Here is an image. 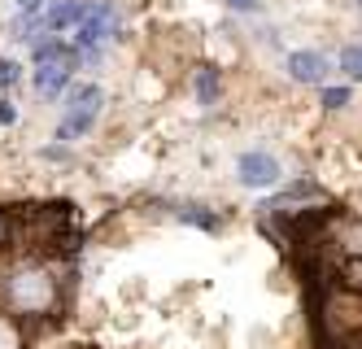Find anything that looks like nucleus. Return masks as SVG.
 Instances as JSON below:
<instances>
[{
	"label": "nucleus",
	"mask_w": 362,
	"mask_h": 349,
	"mask_svg": "<svg viewBox=\"0 0 362 349\" xmlns=\"http://www.w3.org/2000/svg\"><path fill=\"white\" fill-rule=\"evenodd\" d=\"M118 35V9L110 0H96V5H83L79 18V48H100L105 40Z\"/></svg>",
	"instance_id": "obj_4"
},
{
	"label": "nucleus",
	"mask_w": 362,
	"mask_h": 349,
	"mask_svg": "<svg viewBox=\"0 0 362 349\" xmlns=\"http://www.w3.org/2000/svg\"><path fill=\"white\" fill-rule=\"evenodd\" d=\"M288 74L297 79V84H323V74H327L323 52H315V48L293 52V57H288Z\"/></svg>",
	"instance_id": "obj_6"
},
{
	"label": "nucleus",
	"mask_w": 362,
	"mask_h": 349,
	"mask_svg": "<svg viewBox=\"0 0 362 349\" xmlns=\"http://www.w3.org/2000/svg\"><path fill=\"white\" fill-rule=\"evenodd\" d=\"M0 240H5V214H0Z\"/></svg>",
	"instance_id": "obj_18"
},
{
	"label": "nucleus",
	"mask_w": 362,
	"mask_h": 349,
	"mask_svg": "<svg viewBox=\"0 0 362 349\" xmlns=\"http://www.w3.org/2000/svg\"><path fill=\"white\" fill-rule=\"evenodd\" d=\"M5 297L18 314H48L57 306V280L44 271V266H31V262H22L9 271L5 280Z\"/></svg>",
	"instance_id": "obj_1"
},
{
	"label": "nucleus",
	"mask_w": 362,
	"mask_h": 349,
	"mask_svg": "<svg viewBox=\"0 0 362 349\" xmlns=\"http://www.w3.org/2000/svg\"><path fill=\"white\" fill-rule=\"evenodd\" d=\"M345 275H349V284L362 292V258H358V262H349V271H345Z\"/></svg>",
	"instance_id": "obj_14"
},
{
	"label": "nucleus",
	"mask_w": 362,
	"mask_h": 349,
	"mask_svg": "<svg viewBox=\"0 0 362 349\" xmlns=\"http://www.w3.org/2000/svg\"><path fill=\"white\" fill-rule=\"evenodd\" d=\"M341 70H345L349 79H362V44L341 48Z\"/></svg>",
	"instance_id": "obj_10"
},
{
	"label": "nucleus",
	"mask_w": 362,
	"mask_h": 349,
	"mask_svg": "<svg viewBox=\"0 0 362 349\" xmlns=\"http://www.w3.org/2000/svg\"><path fill=\"white\" fill-rule=\"evenodd\" d=\"M13 118H18V114H13V105H9V101H0V122H5V127H9Z\"/></svg>",
	"instance_id": "obj_17"
},
{
	"label": "nucleus",
	"mask_w": 362,
	"mask_h": 349,
	"mask_svg": "<svg viewBox=\"0 0 362 349\" xmlns=\"http://www.w3.org/2000/svg\"><path fill=\"white\" fill-rule=\"evenodd\" d=\"M323 105H327V110H341V105H349V88H323Z\"/></svg>",
	"instance_id": "obj_12"
},
{
	"label": "nucleus",
	"mask_w": 362,
	"mask_h": 349,
	"mask_svg": "<svg viewBox=\"0 0 362 349\" xmlns=\"http://www.w3.org/2000/svg\"><path fill=\"white\" fill-rule=\"evenodd\" d=\"M0 349H22V328L9 314H0Z\"/></svg>",
	"instance_id": "obj_9"
},
{
	"label": "nucleus",
	"mask_w": 362,
	"mask_h": 349,
	"mask_svg": "<svg viewBox=\"0 0 362 349\" xmlns=\"http://www.w3.org/2000/svg\"><path fill=\"white\" fill-rule=\"evenodd\" d=\"M79 66V52L62 40H40L35 44V92L40 96H62L70 88V70Z\"/></svg>",
	"instance_id": "obj_2"
},
{
	"label": "nucleus",
	"mask_w": 362,
	"mask_h": 349,
	"mask_svg": "<svg viewBox=\"0 0 362 349\" xmlns=\"http://www.w3.org/2000/svg\"><path fill=\"white\" fill-rule=\"evenodd\" d=\"M236 175H240L245 188H275V183H279V162H275L271 153L253 149V153H240Z\"/></svg>",
	"instance_id": "obj_5"
},
{
	"label": "nucleus",
	"mask_w": 362,
	"mask_h": 349,
	"mask_svg": "<svg viewBox=\"0 0 362 349\" xmlns=\"http://www.w3.org/2000/svg\"><path fill=\"white\" fill-rule=\"evenodd\" d=\"M13 5H18L22 13H40V5H44V0H13Z\"/></svg>",
	"instance_id": "obj_16"
},
{
	"label": "nucleus",
	"mask_w": 362,
	"mask_h": 349,
	"mask_svg": "<svg viewBox=\"0 0 362 349\" xmlns=\"http://www.w3.org/2000/svg\"><path fill=\"white\" fill-rule=\"evenodd\" d=\"M218 92H223L218 70H214V66H201V70H197V101H201V105H214Z\"/></svg>",
	"instance_id": "obj_8"
},
{
	"label": "nucleus",
	"mask_w": 362,
	"mask_h": 349,
	"mask_svg": "<svg viewBox=\"0 0 362 349\" xmlns=\"http://www.w3.org/2000/svg\"><path fill=\"white\" fill-rule=\"evenodd\" d=\"M105 105V92L96 84H83V88H70L66 92V105H62V122H57V140H79L96 127V114Z\"/></svg>",
	"instance_id": "obj_3"
},
{
	"label": "nucleus",
	"mask_w": 362,
	"mask_h": 349,
	"mask_svg": "<svg viewBox=\"0 0 362 349\" xmlns=\"http://www.w3.org/2000/svg\"><path fill=\"white\" fill-rule=\"evenodd\" d=\"M79 18H83V5H79V0H53V5H48V13H44V26L66 31V26H79Z\"/></svg>",
	"instance_id": "obj_7"
},
{
	"label": "nucleus",
	"mask_w": 362,
	"mask_h": 349,
	"mask_svg": "<svg viewBox=\"0 0 362 349\" xmlns=\"http://www.w3.org/2000/svg\"><path fill=\"white\" fill-rule=\"evenodd\" d=\"M358 5H362V0H358Z\"/></svg>",
	"instance_id": "obj_19"
},
{
	"label": "nucleus",
	"mask_w": 362,
	"mask_h": 349,
	"mask_svg": "<svg viewBox=\"0 0 362 349\" xmlns=\"http://www.w3.org/2000/svg\"><path fill=\"white\" fill-rule=\"evenodd\" d=\"M18 79H22V66L9 62V57H0V88H13Z\"/></svg>",
	"instance_id": "obj_11"
},
{
	"label": "nucleus",
	"mask_w": 362,
	"mask_h": 349,
	"mask_svg": "<svg viewBox=\"0 0 362 349\" xmlns=\"http://www.w3.org/2000/svg\"><path fill=\"white\" fill-rule=\"evenodd\" d=\"M345 240H349V249H354V253H362V219L349 227V236H345Z\"/></svg>",
	"instance_id": "obj_13"
},
{
	"label": "nucleus",
	"mask_w": 362,
	"mask_h": 349,
	"mask_svg": "<svg viewBox=\"0 0 362 349\" xmlns=\"http://www.w3.org/2000/svg\"><path fill=\"white\" fill-rule=\"evenodd\" d=\"M227 9H236V13H253V9H257V0H227Z\"/></svg>",
	"instance_id": "obj_15"
}]
</instances>
